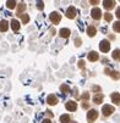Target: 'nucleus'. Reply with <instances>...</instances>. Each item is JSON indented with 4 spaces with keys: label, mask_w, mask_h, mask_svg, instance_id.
I'll use <instances>...</instances> for the list:
<instances>
[{
    "label": "nucleus",
    "mask_w": 120,
    "mask_h": 123,
    "mask_svg": "<svg viewBox=\"0 0 120 123\" xmlns=\"http://www.w3.org/2000/svg\"><path fill=\"white\" fill-rule=\"evenodd\" d=\"M114 111L115 110H114V107L112 106V105H104V106L102 107V113H103V116H106V117L110 116Z\"/></svg>",
    "instance_id": "obj_1"
},
{
    "label": "nucleus",
    "mask_w": 120,
    "mask_h": 123,
    "mask_svg": "<svg viewBox=\"0 0 120 123\" xmlns=\"http://www.w3.org/2000/svg\"><path fill=\"white\" fill-rule=\"evenodd\" d=\"M109 49H110V43L108 40H102L99 43V50L102 52H108Z\"/></svg>",
    "instance_id": "obj_2"
},
{
    "label": "nucleus",
    "mask_w": 120,
    "mask_h": 123,
    "mask_svg": "<svg viewBox=\"0 0 120 123\" xmlns=\"http://www.w3.org/2000/svg\"><path fill=\"white\" fill-rule=\"evenodd\" d=\"M98 117V112L96 110H90L88 113H87V119H88V123H93Z\"/></svg>",
    "instance_id": "obj_3"
},
{
    "label": "nucleus",
    "mask_w": 120,
    "mask_h": 123,
    "mask_svg": "<svg viewBox=\"0 0 120 123\" xmlns=\"http://www.w3.org/2000/svg\"><path fill=\"white\" fill-rule=\"evenodd\" d=\"M49 18H50V21L53 22L54 25H58L60 22V20H61V17H60V15L58 12H51L50 16H49Z\"/></svg>",
    "instance_id": "obj_4"
},
{
    "label": "nucleus",
    "mask_w": 120,
    "mask_h": 123,
    "mask_svg": "<svg viewBox=\"0 0 120 123\" xmlns=\"http://www.w3.org/2000/svg\"><path fill=\"white\" fill-rule=\"evenodd\" d=\"M91 16H92V18H93V20H99V18H100V16H102V11H100V9H98V7L92 9V11H91Z\"/></svg>",
    "instance_id": "obj_5"
},
{
    "label": "nucleus",
    "mask_w": 120,
    "mask_h": 123,
    "mask_svg": "<svg viewBox=\"0 0 120 123\" xmlns=\"http://www.w3.org/2000/svg\"><path fill=\"white\" fill-rule=\"evenodd\" d=\"M75 16H76V9L74 6H70L66 10V17L72 20V18H75Z\"/></svg>",
    "instance_id": "obj_6"
},
{
    "label": "nucleus",
    "mask_w": 120,
    "mask_h": 123,
    "mask_svg": "<svg viewBox=\"0 0 120 123\" xmlns=\"http://www.w3.org/2000/svg\"><path fill=\"white\" fill-rule=\"evenodd\" d=\"M65 107H66L67 111H76L77 104H76L75 101H67V102L65 104Z\"/></svg>",
    "instance_id": "obj_7"
},
{
    "label": "nucleus",
    "mask_w": 120,
    "mask_h": 123,
    "mask_svg": "<svg viewBox=\"0 0 120 123\" xmlns=\"http://www.w3.org/2000/svg\"><path fill=\"white\" fill-rule=\"evenodd\" d=\"M47 102L49 104V105H56L58 104V98L55 96V95H53V94H50V95H48V98H47Z\"/></svg>",
    "instance_id": "obj_8"
},
{
    "label": "nucleus",
    "mask_w": 120,
    "mask_h": 123,
    "mask_svg": "<svg viewBox=\"0 0 120 123\" xmlns=\"http://www.w3.org/2000/svg\"><path fill=\"white\" fill-rule=\"evenodd\" d=\"M59 34H60V37H63V38H69L70 34H71V32H70L69 28H61L59 31Z\"/></svg>",
    "instance_id": "obj_9"
},
{
    "label": "nucleus",
    "mask_w": 120,
    "mask_h": 123,
    "mask_svg": "<svg viewBox=\"0 0 120 123\" xmlns=\"http://www.w3.org/2000/svg\"><path fill=\"white\" fill-rule=\"evenodd\" d=\"M98 59H99L98 52H96V51H91L90 54H88V60H90L91 62H94V61H97Z\"/></svg>",
    "instance_id": "obj_10"
},
{
    "label": "nucleus",
    "mask_w": 120,
    "mask_h": 123,
    "mask_svg": "<svg viewBox=\"0 0 120 123\" xmlns=\"http://www.w3.org/2000/svg\"><path fill=\"white\" fill-rule=\"evenodd\" d=\"M103 5H104V7H106L107 10H110V9L114 7L115 1H113V0H104V1H103Z\"/></svg>",
    "instance_id": "obj_11"
},
{
    "label": "nucleus",
    "mask_w": 120,
    "mask_h": 123,
    "mask_svg": "<svg viewBox=\"0 0 120 123\" xmlns=\"http://www.w3.org/2000/svg\"><path fill=\"white\" fill-rule=\"evenodd\" d=\"M110 98H112V101H113L115 105H120V94H119V93H113V94L110 95Z\"/></svg>",
    "instance_id": "obj_12"
},
{
    "label": "nucleus",
    "mask_w": 120,
    "mask_h": 123,
    "mask_svg": "<svg viewBox=\"0 0 120 123\" xmlns=\"http://www.w3.org/2000/svg\"><path fill=\"white\" fill-rule=\"evenodd\" d=\"M7 28H9V22L3 20L1 22H0V31H1V32H6Z\"/></svg>",
    "instance_id": "obj_13"
},
{
    "label": "nucleus",
    "mask_w": 120,
    "mask_h": 123,
    "mask_svg": "<svg viewBox=\"0 0 120 123\" xmlns=\"http://www.w3.org/2000/svg\"><path fill=\"white\" fill-rule=\"evenodd\" d=\"M11 28L14 29V31H19L20 29V22L17 21V20H11Z\"/></svg>",
    "instance_id": "obj_14"
},
{
    "label": "nucleus",
    "mask_w": 120,
    "mask_h": 123,
    "mask_svg": "<svg viewBox=\"0 0 120 123\" xmlns=\"http://www.w3.org/2000/svg\"><path fill=\"white\" fill-rule=\"evenodd\" d=\"M96 33H97V31H96L94 27L90 26V27L87 28V34H88V37H94V36H96Z\"/></svg>",
    "instance_id": "obj_15"
},
{
    "label": "nucleus",
    "mask_w": 120,
    "mask_h": 123,
    "mask_svg": "<svg viewBox=\"0 0 120 123\" xmlns=\"http://www.w3.org/2000/svg\"><path fill=\"white\" fill-rule=\"evenodd\" d=\"M70 121H71V118H70L69 115H61L60 116V122L61 123H70Z\"/></svg>",
    "instance_id": "obj_16"
},
{
    "label": "nucleus",
    "mask_w": 120,
    "mask_h": 123,
    "mask_svg": "<svg viewBox=\"0 0 120 123\" xmlns=\"http://www.w3.org/2000/svg\"><path fill=\"white\" fill-rule=\"evenodd\" d=\"M93 101H94L96 104H100V102L103 101V95H102V94L94 95V96H93Z\"/></svg>",
    "instance_id": "obj_17"
},
{
    "label": "nucleus",
    "mask_w": 120,
    "mask_h": 123,
    "mask_svg": "<svg viewBox=\"0 0 120 123\" xmlns=\"http://www.w3.org/2000/svg\"><path fill=\"white\" fill-rule=\"evenodd\" d=\"M113 59L114 60H120V49H116L113 51Z\"/></svg>",
    "instance_id": "obj_18"
},
{
    "label": "nucleus",
    "mask_w": 120,
    "mask_h": 123,
    "mask_svg": "<svg viewBox=\"0 0 120 123\" xmlns=\"http://www.w3.org/2000/svg\"><path fill=\"white\" fill-rule=\"evenodd\" d=\"M60 90L64 93H70V86L66 85V84H61L60 85Z\"/></svg>",
    "instance_id": "obj_19"
},
{
    "label": "nucleus",
    "mask_w": 120,
    "mask_h": 123,
    "mask_svg": "<svg viewBox=\"0 0 120 123\" xmlns=\"http://www.w3.org/2000/svg\"><path fill=\"white\" fill-rule=\"evenodd\" d=\"M25 9H26V5H25L23 3H21V5L19 6V10H17V16H20V17H21V16H22V13H21V12H22Z\"/></svg>",
    "instance_id": "obj_20"
},
{
    "label": "nucleus",
    "mask_w": 120,
    "mask_h": 123,
    "mask_svg": "<svg viewBox=\"0 0 120 123\" xmlns=\"http://www.w3.org/2000/svg\"><path fill=\"white\" fill-rule=\"evenodd\" d=\"M113 29H114L115 32H119V33H120V21L114 22V25H113Z\"/></svg>",
    "instance_id": "obj_21"
},
{
    "label": "nucleus",
    "mask_w": 120,
    "mask_h": 123,
    "mask_svg": "<svg viewBox=\"0 0 120 123\" xmlns=\"http://www.w3.org/2000/svg\"><path fill=\"white\" fill-rule=\"evenodd\" d=\"M21 20H22V23H28V21H29V16H28L27 13H23V15L21 16Z\"/></svg>",
    "instance_id": "obj_22"
},
{
    "label": "nucleus",
    "mask_w": 120,
    "mask_h": 123,
    "mask_svg": "<svg viewBox=\"0 0 120 123\" xmlns=\"http://www.w3.org/2000/svg\"><path fill=\"white\" fill-rule=\"evenodd\" d=\"M6 6L9 7V9H14L15 6H16V1H11V0H9V1H6Z\"/></svg>",
    "instance_id": "obj_23"
},
{
    "label": "nucleus",
    "mask_w": 120,
    "mask_h": 123,
    "mask_svg": "<svg viewBox=\"0 0 120 123\" xmlns=\"http://www.w3.org/2000/svg\"><path fill=\"white\" fill-rule=\"evenodd\" d=\"M110 74H112V77H113L114 79H119V78H120V72H118V71H113Z\"/></svg>",
    "instance_id": "obj_24"
},
{
    "label": "nucleus",
    "mask_w": 120,
    "mask_h": 123,
    "mask_svg": "<svg viewBox=\"0 0 120 123\" xmlns=\"http://www.w3.org/2000/svg\"><path fill=\"white\" fill-rule=\"evenodd\" d=\"M112 20H113V16H112V13H106V21L110 22Z\"/></svg>",
    "instance_id": "obj_25"
},
{
    "label": "nucleus",
    "mask_w": 120,
    "mask_h": 123,
    "mask_svg": "<svg viewBox=\"0 0 120 123\" xmlns=\"http://www.w3.org/2000/svg\"><path fill=\"white\" fill-rule=\"evenodd\" d=\"M88 98H90V94H88V93H83V95L81 96V99H82V100H87Z\"/></svg>",
    "instance_id": "obj_26"
},
{
    "label": "nucleus",
    "mask_w": 120,
    "mask_h": 123,
    "mask_svg": "<svg viewBox=\"0 0 120 123\" xmlns=\"http://www.w3.org/2000/svg\"><path fill=\"white\" fill-rule=\"evenodd\" d=\"M37 7H38L39 10H42V9L44 7V5H43V1H38V3H37Z\"/></svg>",
    "instance_id": "obj_27"
},
{
    "label": "nucleus",
    "mask_w": 120,
    "mask_h": 123,
    "mask_svg": "<svg viewBox=\"0 0 120 123\" xmlns=\"http://www.w3.org/2000/svg\"><path fill=\"white\" fill-rule=\"evenodd\" d=\"M81 43H82V42H81V39H78V38H76V39H75V45H76V46H80V45H81Z\"/></svg>",
    "instance_id": "obj_28"
},
{
    "label": "nucleus",
    "mask_w": 120,
    "mask_h": 123,
    "mask_svg": "<svg viewBox=\"0 0 120 123\" xmlns=\"http://www.w3.org/2000/svg\"><path fill=\"white\" fill-rule=\"evenodd\" d=\"M78 67H80V68H83V67H85V61H83V60H80V61H78Z\"/></svg>",
    "instance_id": "obj_29"
},
{
    "label": "nucleus",
    "mask_w": 120,
    "mask_h": 123,
    "mask_svg": "<svg viewBox=\"0 0 120 123\" xmlns=\"http://www.w3.org/2000/svg\"><path fill=\"white\" fill-rule=\"evenodd\" d=\"M115 15H116V17H118V18L120 20V7H118V9H116V12H115Z\"/></svg>",
    "instance_id": "obj_30"
},
{
    "label": "nucleus",
    "mask_w": 120,
    "mask_h": 123,
    "mask_svg": "<svg viewBox=\"0 0 120 123\" xmlns=\"http://www.w3.org/2000/svg\"><path fill=\"white\" fill-rule=\"evenodd\" d=\"M42 123H51V121H50V119H44Z\"/></svg>",
    "instance_id": "obj_31"
},
{
    "label": "nucleus",
    "mask_w": 120,
    "mask_h": 123,
    "mask_svg": "<svg viewBox=\"0 0 120 123\" xmlns=\"http://www.w3.org/2000/svg\"><path fill=\"white\" fill-rule=\"evenodd\" d=\"M74 123H76V122H74Z\"/></svg>",
    "instance_id": "obj_32"
}]
</instances>
